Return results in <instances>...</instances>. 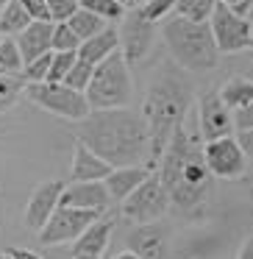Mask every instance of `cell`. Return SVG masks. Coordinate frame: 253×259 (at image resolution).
I'll use <instances>...</instances> for the list:
<instances>
[{"mask_svg":"<svg viewBox=\"0 0 253 259\" xmlns=\"http://www.w3.org/2000/svg\"><path fill=\"white\" fill-rule=\"evenodd\" d=\"M64 181H45L39 184L34 192H31L28 203H25V214H23V223L28 226L31 231L39 234L42 226L53 218L59 206H62V192H64Z\"/></svg>","mask_w":253,"mask_h":259,"instance_id":"obj_13","label":"cell"},{"mask_svg":"<svg viewBox=\"0 0 253 259\" xmlns=\"http://www.w3.org/2000/svg\"><path fill=\"white\" fill-rule=\"evenodd\" d=\"M117 51H120V31L114 28V25H106L100 34H95L92 39L81 42L78 56L84 59V62H89V64H100L103 59H109Z\"/></svg>","mask_w":253,"mask_h":259,"instance_id":"obj_20","label":"cell"},{"mask_svg":"<svg viewBox=\"0 0 253 259\" xmlns=\"http://www.w3.org/2000/svg\"><path fill=\"white\" fill-rule=\"evenodd\" d=\"M25 87H28V81L23 75H3L0 73V114L9 112L25 95Z\"/></svg>","mask_w":253,"mask_h":259,"instance_id":"obj_25","label":"cell"},{"mask_svg":"<svg viewBox=\"0 0 253 259\" xmlns=\"http://www.w3.org/2000/svg\"><path fill=\"white\" fill-rule=\"evenodd\" d=\"M106 25H109L106 20L97 17V14H92V12H86V9H78V12L70 17V28L81 36V42H86V39H92L95 34H100Z\"/></svg>","mask_w":253,"mask_h":259,"instance_id":"obj_24","label":"cell"},{"mask_svg":"<svg viewBox=\"0 0 253 259\" xmlns=\"http://www.w3.org/2000/svg\"><path fill=\"white\" fill-rule=\"evenodd\" d=\"M112 231H114V214H100V218L75 240L73 256H78V253H86V256H103V251L109 248V240H112Z\"/></svg>","mask_w":253,"mask_h":259,"instance_id":"obj_17","label":"cell"},{"mask_svg":"<svg viewBox=\"0 0 253 259\" xmlns=\"http://www.w3.org/2000/svg\"><path fill=\"white\" fill-rule=\"evenodd\" d=\"M75 140L97 153L112 167H150V131L142 117L128 106L120 109H92L75 128Z\"/></svg>","mask_w":253,"mask_h":259,"instance_id":"obj_2","label":"cell"},{"mask_svg":"<svg viewBox=\"0 0 253 259\" xmlns=\"http://www.w3.org/2000/svg\"><path fill=\"white\" fill-rule=\"evenodd\" d=\"M192 106V84L186 81L184 67H162L153 75L142 101V117L150 131V167H159L167 151L173 131L186 120Z\"/></svg>","mask_w":253,"mask_h":259,"instance_id":"obj_3","label":"cell"},{"mask_svg":"<svg viewBox=\"0 0 253 259\" xmlns=\"http://www.w3.org/2000/svg\"><path fill=\"white\" fill-rule=\"evenodd\" d=\"M78 3H81V9L103 17L106 23H120L125 17V12H128L120 0H78Z\"/></svg>","mask_w":253,"mask_h":259,"instance_id":"obj_26","label":"cell"},{"mask_svg":"<svg viewBox=\"0 0 253 259\" xmlns=\"http://www.w3.org/2000/svg\"><path fill=\"white\" fill-rule=\"evenodd\" d=\"M106 214V212H103ZM100 218V212L92 209H75V206H59L53 212V218L42 226L39 242L42 245H62V242H75L95 220Z\"/></svg>","mask_w":253,"mask_h":259,"instance_id":"obj_9","label":"cell"},{"mask_svg":"<svg viewBox=\"0 0 253 259\" xmlns=\"http://www.w3.org/2000/svg\"><path fill=\"white\" fill-rule=\"evenodd\" d=\"M81 36L70 28V23H53V51H78Z\"/></svg>","mask_w":253,"mask_h":259,"instance_id":"obj_29","label":"cell"},{"mask_svg":"<svg viewBox=\"0 0 253 259\" xmlns=\"http://www.w3.org/2000/svg\"><path fill=\"white\" fill-rule=\"evenodd\" d=\"M25 59L20 53V45L14 36H3L0 42V73L3 75H23Z\"/></svg>","mask_w":253,"mask_h":259,"instance_id":"obj_23","label":"cell"},{"mask_svg":"<svg viewBox=\"0 0 253 259\" xmlns=\"http://www.w3.org/2000/svg\"><path fill=\"white\" fill-rule=\"evenodd\" d=\"M92 73H95V64L84 62V59L78 56V62H75V64H73V70L67 73L64 84H67V87H73V90L86 92V87H89V81H92Z\"/></svg>","mask_w":253,"mask_h":259,"instance_id":"obj_30","label":"cell"},{"mask_svg":"<svg viewBox=\"0 0 253 259\" xmlns=\"http://www.w3.org/2000/svg\"><path fill=\"white\" fill-rule=\"evenodd\" d=\"M247 20H250V23H253V9H250V12H247Z\"/></svg>","mask_w":253,"mask_h":259,"instance_id":"obj_46","label":"cell"},{"mask_svg":"<svg viewBox=\"0 0 253 259\" xmlns=\"http://www.w3.org/2000/svg\"><path fill=\"white\" fill-rule=\"evenodd\" d=\"M125 9H136V6H142V0H120Z\"/></svg>","mask_w":253,"mask_h":259,"instance_id":"obj_41","label":"cell"},{"mask_svg":"<svg viewBox=\"0 0 253 259\" xmlns=\"http://www.w3.org/2000/svg\"><path fill=\"white\" fill-rule=\"evenodd\" d=\"M150 23H162L175 12V0H145V6H139Z\"/></svg>","mask_w":253,"mask_h":259,"instance_id":"obj_32","label":"cell"},{"mask_svg":"<svg viewBox=\"0 0 253 259\" xmlns=\"http://www.w3.org/2000/svg\"><path fill=\"white\" fill-rule=\"evenodd\" d=\"M134 95V78H131V64L125 62L123 51L112 53L95 64L92 81L86 87V101L92 109H120L128 106Z\"/></svg>","mask_w":253,"mask_h":259,"instance_id":"obj_5","label":"cell"},{"mask_svg":"<svg viewBox=\"0 0 253 259\" xmlns=\"http://www.w3.org/2000/svg\"><path fill=\"white\" fill-rule=\"evenodd\" d=\"M214 6H217V0H175V14L197 20V23H209Z\"/></svg>","mask_w":253,"mask_h":259,"instance_id":"obj_27","label":"cell"},{"mask_svg":"<svg viewBox=\"0 0 253 259\" xmlns=\"http://www.w3.org/2000/svg\"><path fill=\"white\" fill-rule=\"evenodd\" d=\"M50 64H53V51L25 64L23 78L28 81V84H39V81H47V75H50Z\"/></svg>","mask_w":253,"mask_h":259,"instance_id":"obj_31","label":"cell"},{"mask_svg":"<svg viewBox=\"0 0 253 259\" xmlns=\"http://www.w3.org/2000/svg\"><path fill=\"white\" fill-rule=\"evenodd\" d=\"M14 39H17L20 53H23L25 64H28V62H34V59H39V56H45V53L53 51V23H39V20H34V23H31L20 36H14Z\"/></svg>","mask_w":253,"mask_h":259,"instance_id":"obj_18","label":"cell"},{"mask_svg":"<svg viewBox=\"0 0 253 259\" xmlns=\"http://www.w3.org/2000/svg\"><path fill=\"white\" fill-rule=\"evenodd\" d=\"M62 203L75 209H92V212L103 214L114 201L106 190V181H70L62 192Z\"/></svg>","mask_w":253,"mask_h":259,"instance_id":"obj_14","label":"cell"},{"mask_svg":"<svg viewBox=\"0 0 253 259\" xmlns=\"http://www.w3.org/2000/svg\"><path fill=\"white\" fill-rule=\"evenodd\" d=\"M234 125H236V131L253 128V103H247L245 109H236L234 112Z\"/></svg>","mask_w":253,"mask_h":259,"instance_id":"obj_35","label":"cell"},{"mask_svg":"<svg viewBox=\"0 0 253 259\" xmlns=\"http://www.w3.org/2000/svg\"><path fill=\"white\" fill-rule=\"evenodd\" d=\"M250 9H253V0H242L234 12H239V14H245V17H247V12H250Z\"/></svg>","mask_w":253,"mask_h":259,"instance_id":"obj_39","label":"cell"},{"mask_svg":"<svg viewBox=\"0 0 253 259\" xmlns=\"http://www.w3.org/2000/svg\"><path fill=\"white\" fill-rule=\"evenodd\" d=\"M25 98L36 106H42L45 112L56 114V117L73 120L81 123L84 117L92 114V106L86 101V92L73 90L64 81H39V84H28L25 87Z\"/></svg>","mask_w":253,"mask_h":259,"instance_id":"obj_6","label":"cell"},{"mask_svg":"<svg viewBox=\"0 0 253 259\" xmlns=\"http://www.w3.org/2000/svg\"><path fill=\"white\" fill-rule=\"evenodd\" d=\"M128 248L139 253L142 259H167V245H170V231L164 223H142L134 226L128 234Z\"/></svg>","mask_w":253,"mask_h":259,"instance_id":"obj_15","label":"cell"},{"mask_svg":"<svg viewBox=\"0 0 253 259\" xmlns=\"http://www.w3.org/2000/svg\"><path fill=\"white\" fill-rule=\"evenodd\" d=\"M236 142H239V148L245 151L247 159H253V128L247 131H236Z\"/></svg>","mask_w":253,"mask_h":259,"instance_id":"obj_36","label":"cell"},{"mask_svg":"<svg viewBox=\"0 0 253 259\" xmlns=\"http://www.w3.org/2000/svg\"><path fill=\"white\" fill-rule=\"evenodd\" d=\"M112 164L103 162L92 148H86L81 140H75L73 151V167H70V181H103L112 173Z\"/></svg>","mask_w":253,"mask_h":259,"instance_id":"obj_16","label":"cell"},{"mask_svg":"<svg viewBox=\"0 0 253 259\" xmlns=\"http://www.w3.org/2000/svg\"><path fill=\"white\" fill-rule=\"evenodd\" d=\"M47 9H50L53 23H70V17L81 9V3L78 0H47Z\"/></svg>","mask_w":253,"mask_h":259,"instance_id":"obj_33","label":"cell"},{"mask_svg":"<svg viewBox=\"0 0 253 259\" xmlns=\"http://www.w3.org/2000/svg\"><path fill=\"white\" fill-rule=\"evenodd\" d=\"M114 259H142V256H139V253H134L131 248H125V251H123V253H117Z\"/></svg>","mask_w":253,"mask_h":259,"instance_id":"obj_40","label":"cell"},{"mask_svg":"<svg viewBox=\"0 0 253 259\" xmlns=\"http://www.w3.org/2000/svg\"><path fill=\"white\" fill-rule=\"evenodd\" d=\"M209 25H212V34L220 53H239V51L253 48V23L245 14L234 12L231 6H225L220 0L214 6L212 17H209Z\"/></svg>","mask_w":253,"mask_h":259,"instance_id":"obj_8","label":"cell"},{"mask_svg":"<svg viewBox=\"0 0 253 259\" xmlns=\"http://www.w3.org/2000/svg\"><path fill=\"white\" fill-rule=\"evenodd\" d=\"M162 34L178 67L192 70V73H206L217 64L220 51L209 23H197V20L175 14V17H167Z\"/></svg>","mask_w":253,"mask_h":259,"instance_id":"obj_4","label":"cell"},{"mask_svg":"<svg viewBox=\"0 0 253 259\" xmlns=\"http://www.w3.org/2000/svg\"><path fill=\"white\" fill-rule=\"evenodd\" d=\"M220 98L225 101V106L231 112L236 109H245L247 103H253V81L247 78H228L220 87Z\"/></svg>","mask_w":253,"mask_h":259,"instance_id":"obj_22","label":"cell"},{"mask_svg":"<svg viewBox=\"0 0 253 259\" xmlns=\"http://www.w3.org/2000/svg\"><path fill=\"white\" fill-rule=\"evenodd\" d=\"M236 259H253V234L247 237L245 242H242V248H239V253H236Z\"/></svg>","mask_w":253,"mask_h":259,"instance_id":"obj_38","label":"cell"},{"mask_svg":"<svg viewBox=\"0 0 253 259\" xmlns=\"http://www.w3.org/2000/svg\"><path fill=\"white\" fill-rule=\"evenodd\" d=\"M0 42H3V36H0Z\"/></svg>","mask_w":253,"mask_h":259,"instance_id":"obj_47","label":"cell"},{"mask_svg":"<svg viewBox=\"0 0 253 259\" xmlns=\"http://www.w3.org/2000/svg\"><path fill=\"white\" fill-rule=\"evenodd\" d=\"M147 176H150V167H147V164H134V167H114L103 181H106V190H109V195H112V201L123 203Z\"/></svg>","mask_w":253,"mask_h":259,"instance_id":"obj_19","label":"cell"},{"mask_svg":"<svg viewBox=\"0 0 253 259\" xmlns=\"http://www.w3.org/2000/svg\"><path fill=\"white\" fill-rule=\"evenodd\" d=\"M34 23L23 0H12L6 9H0V36H20Z\"/></svg>","mask_w":253,"mask_h":259,"instance_id":"obj_21","label":"cell"},{"mask_svg":"<svg viewBox=\"0 0 253 259\" xmlns=\"http://www.w3.org/2000/svg\"><path fill=\"white\" fill-rule=\"evenodd\" d=\"M203 148L200 128H192L184 120L159 162V179L170 195V206L184 214L203 212L214 195V173L209 170Z\"/></svg>","mask_w":253,"mask_h":259,"instance_id":"obj_1","label":"cell"},{"mask_svg":"<svg viewBox=\"0 0 253 259\" xmlns=\"http://www.w3.org/2000/svg\"><path fill=\"white\" fill-rule=\"evenodd\" d=\"M9 3H12V0H0V9H6Z\"/></svg>","mask_w":253,"mask_h":259,"instance_id":"obj_45","label":"cell"},{"mask_svg":"<svg viewBox=\"0 0 253 259\" xmlns=\"http://www.w3.org/2000/svg\"><path fill=\"white\" fill-rule=\"evenodd\" d=\"M167 209H170V195H167V190H164L162 179L153 176V173L120 203L123 220H128V223H134V226L156 223V220H162L164 214H167Z\"/></svg>","mask_w":253,"mask_h":259,"instance_id":"obj_7","label":"cell"},{"mask_svg":"<svg viewBox=\"0 0 253 259\" xmlns=\"http://www.w3.org/2000/svg\"><path fill=\"white\" fill-rule=\"evenodd\" d=\"M73 259H100V256H86V253H78V256H73Z\"/></svg>","mask_w":253,"mask_h":259,"instance_id":"obj_43","label":"cell"},{"mask_svg":"<svg viewBox=\"0 0 253 259\" xmlns=\"http://www.w3.org/2000/svg\"><path fill=\"white\" fill-rule=\"evenodd\" d=\"M203 151H206V162H209V170L214 173V179L236 181V179L245 176L247 156H245V151L239 148V142H236L234 134L206 142Z\"/></svg>","mask_w":253,"mask_h":259,"instance_id":"obj_11","label":"cell"},{"mask_svg":"<svg viewBox=\"0 0 253 259\" xmlns=\"http://www.w3.org/2000/svg\"><path fill=\"white\" fill-rule=\"evenodd\" d=\"M197 128L203 142L234 134V112L220 98V90H206L197 98Z\"/></svg>","mask_w":253,"mask_h":259,"instance_id":"obj_12","label":"cell"},{"mask_svg":"<svg viewBox=\"0 0 253 259\" xmlns=\"http://www.w3.org/2000/svg\"><path fill=\"white\" fill-rule=\"evenodd\" d=\"M23 6L28 9L31 20H39V23H53V20H50V9H47V0H23Z\"/></svg>","mask_w":253,"mask_h":259,"instance_id":"obj_34","label":"cell"},{"mask_svg":"<svg viewBox=\"0 0 253 259\" xmlns=\"http://www.w3.org/2000/svg\"><path fill=\"white\" fill-rule=\"evenodd\" d=\"M75 62H78V51H53V64L47 81H64Z\"/></svg>","mask_w":253,"mask_h":259,"instance_id":"obj_28","label":"cell"},{"mask_svg":"<svg viewBox=\"0 0 253 259\" xmlns=\"http://www.w3.org/2000/svg\"><path fill=\"white\" fill-rule=\"evenodd\" d=\"M9 253H12L14 259H42L39 253L28 251V248H9Z\"/></svg>","mask_w":253,"mask_h":259,"instance_id":"obj_37","label":"cell"},{"mask_svg":"<svg viewBox=\"0 0 253 259\" xmlns=\"http://www.w3.org/2000/svg\"><path fill=\"white\" fill-rule=\"evenodd\" d=\"M120 51H123L125 62L134 67V64H139L142 59L150 53L153 48V39H156V23H150V20L142 14V9H128L125 12V17L120 20Z\"/></svg>","mask_w":253,"mask_h":259,"instance_id":"obj_10","label":"cell"},{"mask_svg":"<svg viewBox=\"0 0 253 259\" xmlns=\"http://www.w3.org/2000/svg\"><path fill=\"white\" fill-rule=\"evenodd\" d=\"M220 3H225V6H231V9H236L242 3V0H220Z\"/></svg>","mask_w":253,"mask_h":259,"instance_id":"obj_42","label":"cell"},{"mask_svg":"<svg viewBox=\"0 0 253 259\" xmlns=\"http://www.w3.org/2000/svg\"><path fill=\"white\" fill-rule=\"evenodd\" d=\"M0 259H14V256H12L9 251H0Z\"/></svg>","mask_w":253,"mask_h":259,"instance_id":"obj_44","label":"cell"}]
</instances>
